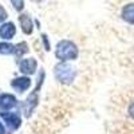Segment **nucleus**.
<instances>
[{"label": "nucleus", "mask_w": 134, "mask_h": 134, "mask_svg": "<svg viewBox=\"0 0 134 134\" xmlns=\"http://www.w3.org/2000/svg\"><path fill=\"white\" fill-rule=\"evenodd\" d=\"M55 55H57V58L60 59V60L75 59L78 57V48H76V46L72 42H70V40H62V42L58 43Z\"/></svg>", "instance_id": "f257e3e1"}, {"label": "nucleus", "mask_w": 134, "mask_h": 134, "mask_svg": "<svg viewBox=\"0 0 134 134\" xmlns=\"http://www.w3.org/2000/svg\"><path fill=\"white\" fill-rule=\"evenodd\" d=\"M55 76L62 83H71L75 78V71L70 64L60 63L55 67Z\"/></svg>", "instance_id": "f03ea898"}, {"label": "nucleus", "mask_w": 134, "mask_h": 134, "mask_svg": "<svg viewBox=\"0 0 134 134\" xmlns=\"http://www.w3.org/2000/svg\"><path fill=\"white\" fill-rule=\"evenodd\" d=\"M19 67H20V71L23 74H27V75H31L35 72L36 70V60L35 59H23L20 63H19Z\"/></svg>", "instance_id": "7ed1b4c3"}, {"label": "nucleus", "mask_w": 134, "mask_h": 134, "mask_svg": "<svg viewBox=\"0 0 134 134\" xmlns=\"http://www.w3.org/2000/svg\"><path fill=\"white\" fill-rule=\"evenodd\" d=\"M15 34H16V28L12 21L4 23L0 27V38H3V39H12L15 36Z\"/></svg>", "instance_id": "20e7f679"}, {"label": "nucleus", "mask_w": 134, "mask_h": 134, "mask_svg": "<svg viewBox=\"0 0 134 134\" xmlns=\"http://www.w3.org/2000/svg\"><path fill=\"white\" fill-rule=\"evenodd\" d=\"M2 118L11 129H18L20 126V117L15 113H2Z\"/></svg>", "instance_id": "39448f33"}, {"label": "nucleus", "mask_w": 134, "mask_h": 134, "mask_svg": "<svg viewBox=\"0 0 134 134\" xmlns=\"http://www.w3.org/2000/svg\"><path fill=\"white\" fill-rule=\"evenodd\" d=\"M16 105V98L11 94H3L0 97V109L2 110H8Z\"/></svg>", "instance_id": "423d86ee"}, {"label": "nucleus", "mask_w": 134, "mask_h": 134, "mask_svg": "<svg viewBox=\"0 0 134 134\" xmlns=\"http://www.w3.org/2000/svg\"><path fill=\"white\" fill-rule=\"evenodd\" d=\"M19 21H20V26H21V30L26 35H30L32 34V21H31V18L30 15L27 14H21L19 16Z\"/></svg>", "instance_id": "0eeeda50"}, {"label": "nucleus", "mask_w": 134, "mask_h": 134, "mask_svg": "<svg viewBox=\"0 0 134 134\" xmlns=\"http://www.w3.org/2000/svg\"><path fill=\"white\" fill-rule=\"evenodd\" d=\"M122 19L130 24H134V3L126 4L122 8Z\"/></svg>", "instance_id": "6e6552de"}, {"label": "nucleus", "mask_w": 134, "mask_h": 134, "mask_svg": "<svg viewBox=\"0 0 134 134\" xmlns=\"http://www.w3.org/2000/svg\"><path fill=\"white\" fill-rule=\"evenodd\" d=\"M30 85H31L30 78H26V76H23V78H18V79H15V81L12 82V87L15 88V90L20 91V93L26 91L27 88L30 87Z\"/></svg>", "instance_id": "1a4fd4ad"}, {"label": "nucleus", "mask_w": 134, "mask_h": 134, "mask_svg": "<svg viewBox=\"0 0 134 134\" xmlns=\"http://www.w3.org/2000/svg\"><path fill=\"white\" fill-rule=\"evenodd\" d=\"M15 51V47L12 46L11 43H0V54L2 55H7V54H12Z\"/></svg>", "instance_id": "9d476101"}, {"label": "nucleus", "mask_w": 134, "mask_h": 134, "mask_svg": "<svg viewBox=\"0 0 134 134\" xmlns=\"http://www.w3.org/2000/svg\"><path fill=\"white\" fill-rule=\"evenodd\" d=\"M28 51V48H27V43H20V44H18V46L15 47V54H16V57H21L23 54H26Z\"/></svg>", "instance_id": "9b49d317"}, {"label": "nucleus", "mask_w": 134, "mask_h": 134, "mask_svg": "<svg viewBox=\"0 0 134 134\" xmlns=\"http://www.w3.org/2000/svg\"><path fill=\"white\" fill-rule=\"evenodd\" d=\"M11 4L14 5V8L16 11H23L24 8V0H9Z\"/></svg>", "instance_id": "f8f14e48"}, {"label": "nucleus", "mask_w": 134, "mask_h": 134, "mask_svg": "<svg viewBox=\"0 0 134 134\" xmlns=\"http://www.w3.org/2000/svg\"><path fill=\"white\" fill-rule=\"evenodd\" d=\"M7 19V11L4 9V7L0 4V23H2V21H4Z\"/></svg>", "instance_id": "ddd939ff"}, {"label": "nucleus", "mask_w": 134, "mask_h": 134, "mask_svg": "<svg viewBox=\"0 0 134 134\" xmlns=\"http://www.w3.org/2000/svg\"><path fill=\"white\" fill-rule=\"evenodd\" d=\"M129 114H130V117L134 119V102L129 106Z\"/></svg>", "instance_id": "4468645a"}, {"label": "nucleus", "mask_w": 134, "mask_h": 134, "mask_svg": "<svg viewBox=\"0 0 134 134\" xmlns=\"http://www.w3.org/2000/svg\"><path fill=\"white\" fill-rule=\"evenodd\" d=\"M5 133V130H4V126L2 125V124H0V134H4Z\"/></svg>", "instance_id": "2eb2a0df"}, {"label": "nucleus", "mask_w": 134, "mask_h": 134, "mask_svg": "<svg viewBox=\"0 0 134 134\" xmlns=\"http://www.w3.org/2000/svg\"><path fill=\"white\" fill-rule=\"evenodd\" d=\"M34 2H36V3H40V2H43V0H34Z\"/></svg>", "instance_id": "dca6fc26"}]
</instances>
